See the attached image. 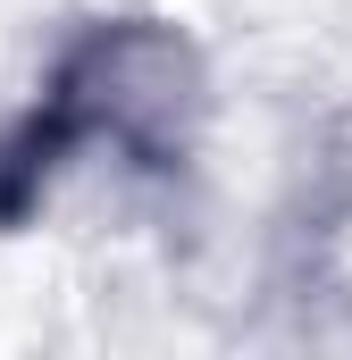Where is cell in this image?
I'll list each match as a JSON object with an SVG mask.
<instances>
[{"label":"cell","instance_id":"6da1fadb","mask_svg":"<svg viewBox=\"0 0 352 360\" xmlns=\"http://www.w3.org/2000/svg\"><path fill=\"white\" fill-rule=\"evenodd\" d=\"M42 92L68 109L84 143H118L143 168H176L210 109V68L160 17H109L68 42V59L51 68Z\"/></svg>","mask_w":352,"mask_h":360},{"label":"cell","instance_id":"7a4b0ae2","mask_svg":"<svg viewBox=\"0 0 352 360\" xmlns=\"http://www.w3.org/2000/svg\"><path fill=\"white\" fill-rule=\"evenodd\" d=\"M84 151V134L68 126V109L42 92L25 117H8L0 126V226H25L34 210H42V193H51V176L68 168Z\"/></svg>","mask_w":352,"mask_h":360}]
</instances>
